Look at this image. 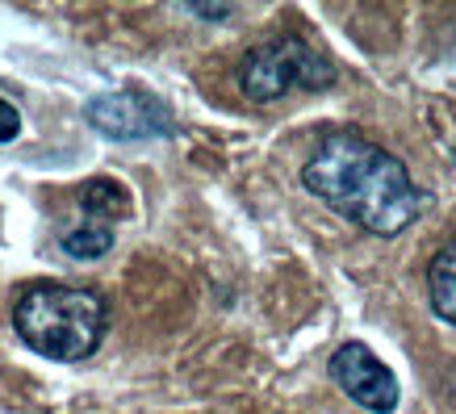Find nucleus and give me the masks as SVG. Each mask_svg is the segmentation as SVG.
<instances>
[{"label":"nucleus","instance_id":"f257e3e1","mask_svg":"<svg viewBox=\"0 0 456 414\" xmlns=\"http://www.w3.org/2000/svg\"><path fill=\"white\" fill-rule=\"evenodd\" d=\"M305 193L377 239L402 235L423 214L428 193L406 164L356 130H327L302 167Z\"/></svg>","mask_w":456,"mask_h":414},{"label":"nucleus","instance_id":"f03ea898","mask_svg":"<svg viewBox=\"0 0 456 414\" xmlns=\"http://www.w3.org/2000/svg\"><path fill=\"white\" fill-rule=\"evenodd\" d=\"M110 327V305L97 289L80 285H59L42 280L29 285L13 305V331L17 339L46 360L80 364L101 347Z\"/></svg>","mask_w":456,"mask_h":414},{"label":"nucleus","instance_id":"7ed1b4c3","mask_svg":"<svg viewBox=\"0 0 456 414\" xmlns=\"http://www.w3.org/2000/svg\"><path fill=\"white\" fill-rule=\"evenodd\" d=\"M331 84H335V63H327L310 42L293 38V34L251 46L243 63H239V88L256 105H273L293 88L318 93V88H331Z\"/></svg>","mask_w":456,"mask_h":414},{"label":"nucleus","instance_id":"20e7f679","mask_svg":"<svg viewBox=\"0 0 456 414\" xmlns=\"http://www.w3.org/2000/svg\"><path fill=\"white\" fill-rule=\"evenodd\" d=\"M88 126L105 138L130 142V138H172L176 134V118L159 97L151 93H105L84 105Z\"/></svg>","mask_w":456,"mask_h":414},{"label":"nucleus","instance_id":"39448f33","mask_svg":"<svg viewBox=\"0 0 456 414\" xmlns=\"http://www.w3.org/2000/svg\"><path fill=\"white\" fill-rule=\"evenodd\" d=\"M327 369H331V381L344 389L356 406H364V410H373V414L398 410V398H402L398 377H394L389 364H381V356H377L369 344L352 339V344L335 347V356Z\"/></svg>","mask_w":456,"mask_h":414},{"label":"nucleus","instance_id":"423d86ee","mask_svg":"<svg viewBox=\"0 0 456 414\" xmlns=\"http://www.w3.org/2000/svg\"><path fill=\"white\" fill-rule=\"evenodd\" d=\"M428 297H431V310L436 318L452 322L456 327V239L444 243L428 264Z\"/></svg>","mask_w":456,"mask_h":414},{"label":"nucleus","instance_id":"0eeeda50","mask_svg":"<svg viewBox=\"0 0 456 414\" xmlns=\"http://www.w3.org/2000/svg\"><path fill=\"white\" fill-rule=\"evenodd\" d=\"M59 248L68 251L71 260H97V256H105L113 248V226L97 218H80L71 231L59 235Z\"/></svg>","mask_w":456,"mask_h":414},{"label":"nucleus","instance_id":"6e6552de","mask_svg":"<svg viewBox=\"0 0 456 414\" xmlns=\"http://www.w3.org/2000/svg\"><path fill=\"white\" fill-rule=\"evenodd\" d=\"M126 209H130V193H126L122 184H113V180H88L80 189V214L84 218H97V222H110L122 218Z\"/></svg>","mask_w":456,"mask_h":414},{"label":"nucleus","instance_id":"1a4fd4ad","mask_svg":"<svg viewBox=\"0 0 456 414\" xmlns=\"http://www.w3.org/2000/svg\"><path fill=\"white\" fill-rule=\"evenodd\" d=\"M17 134H21V113H17V105L0 101V142H13Z\"/></svg>","mask_w":456,"mask_h":414},{"label":"nucleus","instance_id":"9d476101","mask_svg":"<svg viewBox=\"0 0 456 414\" xmlns=\"http://www.w3.org/2000/svg\"><path fill=\"white\" fill-rule=\"evenodd\" d=\"M189 13L206 17V21H226V17L235 13V4H189Z\"/></svg>","mask_w":456,"mask_h":414}]
</instances>
